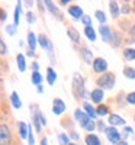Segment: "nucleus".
<instances>
[{"label":"nucleus","mask_w":135,"mask_h":145,"mask_svg":"<svg viewBox=\"0 0 135 145\" xmlns=\"http://www.w3.org/2000/svg\"><path fill=\"white\" fill-rule=\"evenodd\" d=\"M71 90H73V94L74 97L79 99V100H84L87 96H90V93H87L86 90V86H84V78L80 72H74L73 76V80H71Z\"/></svg>","instance_id":"1"},{"label":"nucleus","mask_w":135,"mask_h":145,"mask_svg":"<svg viewBox=\"0 0 135 145\" xmlns=\"http://www.w3.org/2000/svg\"><path fill=\"white\" fill-rule=\"evenodd\" d=\"M74 119L79 122L80 128L84 129L87 134H92V132L96 129V120L92 119L83 109H76L74 110Z\"/></svg>","instance_id":"2"},{"label":"nucleus","mask_w":135,"mask_h":145,"mask_svg":"<svg viewBox=\"0 0 135 145\" xmlns=\"http://www.w3.org/2000/svg\"><path fill=\"white\" fill-rule=\"evenodd\" d=\"M115 83H116V77L113 72H105V74H102L99 78L96 80V86L102 89V90H110V89H113L115 87Z\"/></svg>","instance_id":"3"},{"label":"nucleus","mask_w":135,"mask_h":145,"mask_svg":"<svg viewBox=\"0 0 135 145\" xmlns=\"http://www.w3.org/2000/svg\"><path fill=\"white\" fill-rule=\"evenodd\" d=\"M38 44H39V46L42 48V50L47 51L50 59L54 63L55 61V57H54V44H52V41L48 38L45 33H39L38 35Z\"/></svg>","instance_id":"4"},{"label":"nucleus","mask_w":135,"mask_h":145,"mask_svg":"<svg viewBox=\"0 0 135 145\" xmlns=\"http://www.w3.org/2000/svg\"><path fill=\"white\" fill-rule=\"evenodd\" d=\"M31 115H32V125L38 134H42V123H41V109H38L36 105H32L31 107Z\"/></svg>","instance_id":"5"},{"label":"nucleus","mask_w":135,"mask_h":145,"mask_svg":"<svg viewBox=\"0 0 135 145\" xmlns=\"http://www.w3.org/2000/svg\"><path fill=\"white\" fill-rule=\"evenodd\" d=\"M105 135H106L107 141L112 145H118L121 141H124V139H122V134L115 126H107L106 131H105Z\"/></svg>","instance_id":"6"},{"label":"nucleus","mask_w":135,"mask_h":145,"mask_svg":"<svg viewBox=\"0 0 135 145\" xmlns=\"http://www.w3.org/2000/svg\"><path fill=\"white\" fill-rule=\"evenodd\" d=\"M92 68L93 71L96 72V74H105V72H107V61L103 58V57H96L94 61L92 64Z\"/></svg>","instance_id":"7"},{"label":"nucleus","mask_w":135,"mask_h":145,"mask_svg":"<svg viewBox=\"0 0 135 145\" xmlns=\"http://www.w3.org/2000/svg\"><path fill=\"white\" fill-rule=\"evenodd\" d=\"M12 144V132L6 123L0 125V145H10Z\"/></svg>","instance_id":"8"},{"label":"nucleus","mask_w":135,"mask_h":145,"mask_svg":"<svg viewBox=\"0 0 135 145\" xmlns=\"http://www.w3.org/2000/svg\"><path fill=\"white\" fill-rule=\"evenodd\" d=\"M99 33H100V38L105 44H110L113 38V31L110 29V26L107 25H100L99 26Z\"/></svg>","instance_id":"9"},{"label":"nucleus","mask_w":135,"mask_h":145,"mask_svg":"<svg viewBox=\"0 0 135 145\" xmlns=\"http://www.w3.org/2000/svg\"><path fill=\"white\" fill-rule=\"evenodd\" d=\"M52 113L54 115H57V116H61L63 113H66V110H67V106H66V102L64 100H61V99H58V97H55L54 100H52Z\"/></svg>","instance_id":"10"},{"label":"nucleus","mask_w":135,"mask_h":145,"mask_svg":"<svg viewBox=\"0 0 135 145\" xmlns=\"http://www.w3.org/2000/svg\"><path fill=\"white\" fill-rule=\"evenodd\" d=\"M107 122H109V126H126V120L122 118V116H119L118 113H110L109 115V118H107Z\"/></svg>","instance_id":"11"},{"label":"nucleus","mask_w":135,"mask_h":145,"mask_svg":"<svg viewBox=\"0 0 135 145\" xmlns=\"http://www.w3.org/2000/svg\"><path fill=\"white\" fill-rule=\"evenodd\" d=\"M80 57H81V59L86 63V64H93V61H94V57H93V52H92V50L89 46H81L80 48Z\"/></svg>","instance_id":"12"},{"label":"nucleus","mask_w":135,"mask_h":145,"mask_svg":"<svg viewBox=\"0 0 135 145\" xmlns=\"http://www.w3.org/2000/svg\"><path fill=\"white\" fill-rule=\"evenodd\" d=\"M103 99H105V93H103V90H102V89L96 87V89H93V90L90 91V100H92L93 103H96L97 106L102 105Z\"/></svg>","instance_id":"13"},{"label":"nucleus","mask_w":135,"mask_h":145,"mask_svg":"<svg viewBox=\"0 0 135 145\" xmlns=\"http://www.w3.org/2000/svg\"><path fill=\"white\" fill-rule=\"evenodd\" d=\"M68 15L76 20H81L84 16V12L79 5H71V6H68Z\"/></svg>","instance_id":"14"},{"label":"nucleus","mask_w":135,"mask_h":145,"mask_svg":"<svg viewBox=\"0 0 135 145\" xmlns=\"http://www.w3.org/2000/svg\"><path fill=\"white\" fill-rule=\"evenodd\" d=\"M44 5H45V7L50 10V13L52 15V16H55V19L57 20H63V13H61V12L57 9V5H54L52 2H50V0H45L44 2Z\"/></svg>","instance_id":"15"},{"label":"nucleus","mask_w":135,"mask_h":145,"mask_svg":"<svg viewBox=\"0 0 135 145\" xmlns=\"http://www.w3.org/2000/svg\"><path fill=\"white\" fill-rule=\"evenodd\" d=\"M26 44L29 46V50H32V51L36 50V45H38V36H36L32 31H28V33H26Z\"/></svg>","instance_id":"16"},{"label":"nucleus","mask_w":135,"mask_h":145,"mask_svg":"<svg viewBox=\"0 0 135 145\" xmlns=\"http://www.w3.org/2000/svg\"><path fill=\"white\" fill-rule=\"evenodd\" d=\"M109 5V12H110V16H112L113 19H118L119 16H121V3H118V2H109L107 3Z\"/></svg>","instance_id":"17"},{"label":"nucleus","mask_w":135,"mask_h":145,"mask_svg":"<svg viewBox=\"0 0 135 145\" xmlns=\"http://www.w3.org/2000/svg\"><path fill=\"white\" fill-rule=\"evenodd\" d=\"M18 132H19V137L22 139H28V137H29V125H26L25 122H19L18 123Z\"/></svg>","instance_id":"18"},{"label":"nucleus","mask_w":135,"mask_h":145,"mask_svg":"<svg viewBox=\"0 0 135 145\" xmlns=\"http://www.w3.org/2000/svg\"><path fill=\"white\" fill-rule=\"evenodd\" d=\"M67 36L68 38L74 42V44H80V33L77 32V29L76 28H73V26H68L67 28Z\"/></svg>","instance_id":"19"},{"label":"nucleus","mask_w":135,"mask_h":145,"mask_svg":"<svg viewBox=\"0 0 135 145\" xmlns=\"http://www.w3.org/2000/svg\"><path fill=\"white\" fill-rule=\"evenodd\" d=\"M84 144L86 145H102V141L96 134H87L84 137Z\"/></svg>","instance_id":"20"},{"label":"nucleus","mask_w":135,"mask_h":145,"mask_svg":"<svg viewBox=\"0 0 135 145\" xmlns=\"http://www.w3.org/2000/svg\"><path fill=\"white\" fill-rule=\"evenodd\" d=\"M16 65H18V70L20 72L26 71V57L23 54H18L16 55Z\"/></svg>","instance_id":"21"},{"label":"nucleus","mask_w":135,"mask_h":145,"mask_svg":"<svg viewBox=\"0 0 135 145\" xmlns=\"http://www.w3.org/2000/svg\"><path fill=\"white\" fill-rule=\"evenodd\" d=\"M22 7H23V2H18L16 7H15V15H13V25L15 26H19L20 15H22Z\"/></svg>","instance_id":"22"},{"label":"nucleus","mask_w":135,"mask_h":145,"mask_svg":"<svg viewBox=\"0 0 135 145\" xmlns=\"http://www.w3.org/2000/svg\"><path fill=\"white\" fill-rule=\"evenodd\" d=\"M83 110L87 113L92 119H96L97 118V113H96V107H93V105L92 103H89V102H83Z\"/></svg>","instance_id":"23"},{"label":"nucleus","mask_w":135,"mask_h":145,"mask_svg":"<svg viewBox=\"0 0 135 145\" xmlns=\"http://www.w3.org/2000/svg\"><path fill=\"white\" fill-rule=\"evenodd\" d=\"M122 55H124V59L125 61H134L135 59V48H131V46H128V48H124V51H122Z\"/></svg>","instance_id":"24"},{"label":"nucleus","mask_w":135,"mask_h":145,"mask_svg":"<svg viewBox=\"0 0 135 145\" xmlns=\"http://www.w3.org/2000/svg\"><path fill=\"white\" fill-rule=\"evenodd\" d=\"M9 99H10V103H12V106H13L15 109H22V100H20L19 94L16 91H12Z\"/></svg>","instance_id":"25"},{"label":"nucleus","mask_w":135,"mask_h":145,"mask_svg":"<svg viewBox=\"0 0 135 145\" xmlns=\"http://www.w3.org/2000/svg\"><path fill=\"white\" fill-rule=\"evenodd\" d=\"M47 81L50 86H54V83L57 81V72L52 67H48L47 68Z\"/></svg>","instance_id":"26"},{"label":"nucleus","mask_w":135,"mask_h":145,"mask_svg":"<svg viewBox=\"0 0 135 145\" xmlns=\"http://www.w3.org/2000/svg\"><path fill=\"white\" fill-rule=\"evenodd\" d=\"M31 81H32V84H33V86H36V87H38V86H41V84H42V81H44V78H42V74H41L39 71H33L32 74H31Z\"/></svg>","instance_id":"27"},{"label":"nucleus","mask_w":135,"mask_h":145,"mask_svg":"<svg viewBox=\"0 0 135 145\" xmlns=\"http://www.w3.org/2000/svg\"><path fill=\"white\" fill-rule=\"evenodd\" d=\"M84 35H86V38H87L90 42H94L96 38H97L96 31H94L93 26H86V28H84Z\"/></svg>","instance_id":"28"},{"label":"nucleus","mask_w":135,"mask_h":145,"mask_svg":"<svg viewBox=\"0 0 135 145\" xmlns=\"http://www.w3.org/2000/svg\"><path fill=\"white\" fill-rule=\"evenodd\" d=\"M96 113H97V116L99 118H103V116H109L110 115V112H109V106H106V105H99L96 107Z\"/></svg>","instance_id":"29"},{"label":"nucleus","mask_w":135,"mask_h":145,"mask_svg":"<svg viewBox=\"0 0 135 145\" xmlns=\"http://www.w3.org/2000/svg\"><path fill=\"white\" fill-rule=\"evenodd\" d=\"M70 139H71L70 135L66 134V132H60V134H58V144L60 145H70L71 144Z\"/></svg>","instance_id":"30"},{"label":"nucleus","mask_w":135,"mask_h":145,"mask_svg":"<svg viewBox=\"0 0 135 145\" xmlns=\"http://www.w3.org/2000/svg\"><path fill=\"white\" fill-rule=\"evenodd\" d=\"M131 12H132V3H129V2L121 3V13L124 15V16L131 15Z\"/></svg>","instance_id":"31"},{"label":"nucleus","mask_w":135,"mask_h":145,"mask_svg":"<svg viewBox=\"0 0 135 145\" xmlns=\"http://www.w3.org/2000/svg\"><path fill=\"white\" fill-rule=\"evenodd\" d=\"M124 76L129 80H135V68L129 67V65H125L124 67Z\"/></svg>","instance_id":"32"},{"label":"nucleus","mask_w":135,"mask_h":145,"mask_svg":"<svg viewBox=\"0 0 135 145\" xmlns=\"http://www.w3.org/2000/svg\"><path fill=\"white\" fill-rule=\"evenodd\" d=\"M94 16H96L97 20H99L100 25H106L107 18H106V15H105V12H103V10H96V12H94Z\"/></svg>","instance_id":"33"},{"label":"nucleus","mask_w":135,"mask_h":145,"mask_svg":"<svg viewBox=\"0 0 135 145\" xmlns=\"http://www.w3.org/2000/svg\"><path fill=\"white\" fill-rule=\"evenodd\" d=\"M121 42H122V36L119 32H113V38H112V42H110V45H112L113 48H119L121 46Z\"/></svg>","instance_id":"34"},{"label":"nucleus","mask_w":135,"mask_h":145,"mask_svg":"<svg viewBox=\"0 0 135 145\" xmlns=\"http://www.w3.org/2000/svg\"><path fill=\"white\" fill-rule=\"evenodd\" d=\"M5 29H6V32H7V35H10V36H13L15 33H16V31H18V26H15L13 23H12V25H7L5 26Z\"/></svg>","instance_id":"35"},{"label":"nucleus","mask_w":135,"mask_h":145,"mask_svg":"<svg viewBox=\"0 0 135 145\" xmlns=\"http://www.w3.org/2000/svg\"><path fill=\"white\" fill-rule=\"evenodd\" d=\"M128 44H134L135 42V23H132V26L129 29V39H126Z\"/></svg>","instance_id":"36"},{"label":"nucleus","mask_w":135,"mask_h":145,"mask_svg":"<svg viewBox=\"0 0 135 145\" xmlns=\"http://www.w3.org/2000/svg\"><path fill=\"white\" fill-rule=\"evenodd\" d=\"M28 145H35V137H33V125H29V137H28Z\"/></svg>","instance_id":"37"},{"label":"nucleus","mask_w":135,"mask_h":145,"mask_svg":"<svg viewBox=\"0 0 135 145\" xmlns=\"http://www.w3.org/2000/svg\"><path fill=\"white\" fill-rule=\"evenodd\" d=\"M25 16H26V22L29 23V25H32V23H35V20H36V16H35V15L32 13L31 10H29V12H26V15H25Z\"/></svg>","instance_id":"38"},{"label":"nucleus","mask_w":135,"mask_h":145,"mask_svg":"<svg viewBox=\"0 0 135 145\" xmlns=\"http://www.w3.org/2000/svg\"><path fill=\"white\" fill-rule=\"evenodd\" d=\"M106 128H107V126L105 125V122H103V120H97V122H96V129L99 131V132H103V134H105Z\"/></svg>","instance_id":"39"},{"label":"nucleus","mask_w":135,"mask_h":145,"mask_svg":"<svg viewBox=\"0 0 135 145\" xmlns=\"http://www.w3.org/2000/svg\"><path fill=\"white\" fill-rule=\"evenodd\" d=\"M126 103L135 106V91H131V93L126 94Z\"/></svg>","instance_id":"40"},{"label":"nucleus","mask_w":135,"mask_h":145,"mask_svg":"<svg viewBox=\"0 0 135 145\" xmlns=\"http://www.w3.org/2000/svg\"><path fill=\"white\" fill-rule=\"evenodd\" d=\"M7 46H6V44H5V41L3 39H0V54H2V57H5V55H7Z\"/></svg>","instance_id":"41"},{"label":"nucleus","mask_w":135,"mask_h":145,"mask_svg":"<svg viewBox=\"0 0 135 145\" xmlns=\"http://www.w3.org/2000/svg\"><path fill=\"white\" fill-rule=\"evenodd\" d=\"M81 22H83L84 28H86V26H92V18H90L89 15H84L83 19H81Z\"/></svg>","instance_id":"42"},{"label":"nucleus","mask_w":135,"mask_h":145,"mask_svg":"<svg viewBox=\"0 0 135 145\" xmlns=\"http://www.w3.org/2000/svg\"><path fill=\"white\" fill-rule=\"evenodd\" d=\"M122 132H124V139L126 141V137H128V135H132V134H134V129H132L131 126H125V128H124V131H122Z\"/></svg>","instance_id":"43"},{"label":"nucleus","mask_w":135,"mask_h":145,"mask_svg":"<svg viewBox=\"0 0 135 145\" xmlns=\"http://www.w3.org/2000/svg\"><path fill=\"white\" fill-rule=\"evenodd\" d=\"M68 135H70V138H71L73 141H74V142H77V141L80 139V135L77 134L76 131H70V134H68Z\"/></svg>","instance_id":"44"},{"label":"nucleus","mask_w":135,"mask_h":145,"mask_svg":"<svg viewBox=\"0 0 135 145\" xmlns=\"http://www.w3.org/2000/svg\"><path fill=\"white\" fill-rule=\"evenodd\" d=\"M31 70H32V72L33 71H39V63L38 61H32L31 63Z\"/></svg>","instance_id":"45"},{"label":"nucleus","mask_w":135,"mask_h":145,"mask_svg":"<svg viewBox=\"0 0 135 145\" xmlns=\"http://www.w3.org/2000/svg\"><path fill=\"white\" fill-rule=\"evenodd\" d=\"M41 123H42V126H47V118H45L44 112H41Z\"/></svg>","instance_id":"46"},{"label":"nucleus","mask_w":135,"mask_h":145,"mask_svg":"<svg viewBox=\"0 0 135 145\" xmlns=\"http://www.w3.org/2000/svg\"><path fill=\"white\" fill-rule=\"evenodd\" d=\"M0 20H2V22L6 20V10L5 9H2V16H0Z\"/></svg>","instance_id":"47"},{"label":"nucleus","mask_w":135,"mask_h":145,"mask_svg":"<svg viewBox=\"0 0 135 145\" xmlns=\"http://www.w3.org/2000/svg\"><path fill=\"white\" fill-rule=\"evenodd\" d=\"M41 145H50V144H48V138L47 137H42L41 138Z\"/></svg>","instance_id":"48"},{"label":"nucleus","mask_w":135,"mask_h":145,"mask_svg":"<svg viewBox=\"0 0 135 145\" xmlns=\"http://www.w3.org/2000/svg\"><path fill=\"white\" fill-rule=\"evenodd\" d=\"M35 51H32V50H28V52H26V57H31V58H33L35 57Z\"/></svg>","instance_id":"49"},{"label":"nucleus","mask_w":135,"mask_h":145,"mask_svg":"<svg viewBox=\"0 0 135 145\" xmlns=\"http://www.w3.org/2000/svg\"><path fill=\"white\" fill-rule=\"evenodd\" d=\"M58 5H61V6H66V5H70V0H60V2H58Z\"/></svg>","instance_id":"50"},{"label":"nucleus","mask_w":135,"mask_h":145,"mask_svg":"<svg viewBox=\"0 0 135 145\" xmlns=\"http://www.w3.org/2000/svg\"><path fill=\"white\" fill-rule=\"evenodd\" d=\"M36 93H38V94H42V93H44V87H42V84L36 87Z\"/></svg>","instance_id":"51"},{"label":"nucleus","mask_w":135,"mask_h":145,"mask_svg":"<svg viewBox=\"0 0 135 145\" xmlns=\"http://www.w3.org/2000/svg\"><path fill=\"white\" fill-rule=\"evenodd\" d=\"M23 6H26V7H32V6H33V2H23Z\"/></svg>","instance_id":"52"},{"label":"nucleus","mask_w":135,"mask_h":145,"mask_svg":"<svg viewBox=\"0 0 135 145\" xmlns=\"http://www.w3.org/2000/svg\"><path fill=\"white\" fill-rule=\"evenodd\" d=\"M118 145H129V144H128V141H125V139H124V141H121Z\"/></svg>","instance_id":"53"},{"label":"nucleus","mask_w":135,"mask_h":145,"mask_svg":"<svg viewBox=\"0 0 135 145\" xmlns=\"http://www.w3.org/2000/svg\"><path fill=\"white\" fill-rule=\"evenodd\" d=\"M132 10L135 12V2H132Z\"/></svg>","instance_id":"54"},{"label":"nucleus","mask_w":135,"mask_h":145,"mask_svg":"<svg viewBox=\"0 0 135 145\" xmlns=\"http://www.w3.org/2000/svg\"><path fill=\"white\" fill-rule=\"evenodd\" d=\"M70 145H79V144H77V142H73V141H71V144H70Z\"/></svg>","instance_id":"55"},{"label":"nucleus","mask_w":135,"mask_h":145,"mask_svg":"<svg viewBox=\"0 0 135 145\" xmlns=\"http://www.w3.org/2000/svg\"><path fill=\"white\" fill-rule=\"evenodd\" d=\"M134 120H135V116H134Z\"/></svg>","instance_id":"56"}]
</instances>
